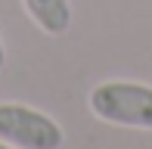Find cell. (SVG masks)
Wrapping results in <instances>:
<instances>
[{"mask_svg":"<svg viewBox=\"0 0 152 149\" xmlns=\"http://www.w3.org/2000/svg\"><path fill=\"white\" fill-rule=\"evenodd\" d=\"M93 118L112 127H130V131H152V84L127 78L99 81L87 93Z\"/></svg>","mask_w":152,"mask_h":149,"instance_id":"6da1fadb","label":"cell"},{"mask_svg":"<svg viewBox=\"0 0 152 149\" xmlns=\"http://www.w3.org/2000/svg\"><path fill=\"white\" fill-rule=\"evenodd\" d=\"M3 62H6V47H3V34H0V72H3Z\"/></svg>","mask_w":152,"mask_h":149,"instance_id":"277c9868","label":"cell"},{"mask_svg":"<svg viewBox=\"0 0 152 149\" xmlns=\"http://www.w3.org/2000/svg\"><path fill=\"white\" fill-rule=\"evenodd\" d=\"M0 149H12V146H10V143H0Z\"/></svg>","mask_w":152,"mask_h":149,"instance_id":"5b68a950","label":"cell"},{"mask_svg":"<svg viewBox=\"0 0 152 149\" xmlns=\"http://www.w3.org/2000/svg\"><path fill=\"white\" fill-rule=\"evenodd\" d=\"M0 143L12 149H62L65 131L53 115L25 103H0Z\"/></svg>","mask_w":152,"mask_h":149,"instance_id":"7a4b0ae2","label":"cell"},{"mask_svg":"<svg viewBox=\"0 0 152 149\" xmlns=\"http://www.w3.org/2000/svg\"><path fill=\"white\" fill-rule=\"evenodd\" d=\"M25 16L34 22V28L44 31L47 37H62L72 28V0H22Z\"/></svg>","mask_w":152,"mask_h":149,"instance_id":"3957f363","label":"cell"}]
</instances>
